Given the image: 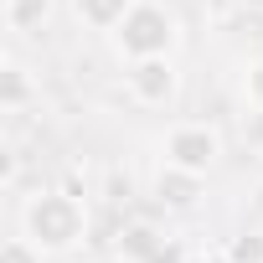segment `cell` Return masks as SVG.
Wrapping results in <instances>:
<instances>
[{
    "instance_id": "9c48e42d",
    "label": "cell",
    "mask_w": 263,
    "mask_h": 263,
    "mask_svg": "<svg viewBox=\"0 0 263 263\" xmlns=\"http://www.w3.org/2000/svg\"><path fill=\"white\" fill-rule=\"evenodd\" d=\"M57 16V0H6V26L16 36H42Z\"/></svg>"
},
{
    "instance_id": "4fadbf2b",
    "label": "cell",
    "mask_w": 263,
    "mask_h": 263,
    "mask_svg": "<svg viewBox=\"0 0 263 263\" xmlns=\"http://www.w3.org/2000/svg\"><path fill=\"white\" fill-rule=\"evenodd\" d=\"M242 145L263 155V108H242Z\"/></svg>"
},
{
    "instance_id": "5b68a950",
    "label": "cell",
    "mask_w": 263,
    "mask_h": 263,
    "mask_svg": "<svg viewBox=\"0 0 263 263\" xmlns=\"http://www.w3.org/2000/svg\"><path fill=\"white\" fill-rule=\"evenodd\" d=\"M150 201L165 206V212H196V206L206 201V176L160 160V171H155V181H150Z\"/></svg>"
},
{
    "instance_id": "6da1fadb",
    "label": "cell",
    "mask_w": 263,
    "mask_h": 263,
    "mask_svg": "<svg viewBox=\"0 0 263 263\" xmlns=\"http://www.w3.org/2000/svg\"><path fill=\"white\" fill-rule=\"evenodd\" d=\"M88 227H93L88 196H78V191H67V186H42V191H31V196L21 201V232L36 237L52 258L78 253V248L88 242Z\"/></svg>"
},
{
    "instance_id": "9a60e30c",
    "label": "cell",
    "mask_w": 263,
    "mask_h": 263,
    "mask_svg": "<svg viewBox=\"0 0 263 263\" xmlns=\"http://www.w3.org/2000/svg\"><path fill=\"white\" fill-rule=\"evenodd\" d=\"M237 11H263V0H232Z\"/></svg>"
},
{
    "instance_id": "5bb4252c",
    "label": "cell",
    "mask_w": 263,
    "mask_h": 263,
    "mask_svg": "<svg viewBox=\"0 0 263 263\" xmlns=\"http://www.w3.org/2000/svg\"><path fill=\"white\" fill-rule=\"evenodd\" d=\"M16 181H21V155H16V150H6V171H0V186H6V191H16Z\"/></svg>"
},
{
    "instance_id": "277c9868",
    "label": "cell",
    "mask_w": 263,
    "mask_h": 263,
    "mask_svg": "<svg viewBox=\"0 0 263 263\" xmlns=\"http://www.w3.org/2000/svg\"><path fill=\"white\" fill-rule=\"evenodd\" d=\"M124 93L140 108H171L181 98V67L176 57H140L124 62Z\"/></svg>"
},
{
    "instance_id": "8fae6325",
    "label": "cell",
    "mask_w": 263,
    "mask_h": 263,
    "mask_svg": "<svg viewBox=\"0 0 263 263\" xmlns=\"http://www.w3.org/2000/svg\"><path fill=\"white\" fill-rule=\"evenodd\" d=\"M52 253L36 242V237H26V232H11L6 242H0V263H47Z\"/></svg>"
},
{
    "instance_id": "2e32d148",
    "label": "cell",
    "mask_w": 263,
    "mask_h": 263,
    "mask_svg": "<svg viewBox=\"0 0 263 263\" xmlns=\"http://www.w3.org/2000/svg\"><path fill=\"white\" fill-rule=\"evenodd\" d=\"M181 263H212V258H206V253H191V258H181Z\"/></svg>"
},
{
    "instance_id": "ba28073f",
    "label": "cell",
    "mask_w": 263,
    "mask_h": 263,
    "mask_svg": "<svg viewBox=\"0 0 263 263\" xmlns=\"http://www.w3.org/2000/svg\"><path fill=\"white\" fill-rule=\"evenodd\" d=\"M114 253H119V263H155V258H165V232L155 222H129V227H119Z\"/></svg>"
},
{
    "instance_id": "8992f818",
    "label": "cell",
    "mask_w": 263,
    "mask_h": 263,
    "mask_svg": "<svg viewBox=\"0 0 263 263\" xmlns=\"http://www.w3.org/2000/svg\"><path fill=\"white\" fill-rule=\"evenodd\" d=\"M36 103H42V78L16 52H6V62H0V108L6 114H31Z\"/></svg>"
},
{
    "instance_id": "3957f363",
    "label": "cell",
    "mask_w": 263,
    "mask_h": 263,
    "mask_svg": "<svg viewBox=\"0 0 263 263\" xmlns=\"http://www.w3.org/2000/svg\"><path fill=\"white\" fill-rule=\"evenodd\" d=\"M227 155V135L206 119H176L165 135H160V160L165 165H181V171H196V176H212Z\"/></svg>"
},
{
    "instance_id": "7c38bea8",
    "label": "cell",
    "mask_w": 263,
    "mask_h": 263,
    "mask_svg": "<svg viewBox=\"0 0 263 263\" xmlns=\"http://www.w3.org/2000/svg\"><path fill=\"white\" fill-rule=\"evenodd\" d=\"M242 108H263V52L242 62Z\"/></svg>"
},
{
    "instance_id": "7a4b0ae2",
    "label": "cell",
    "mask_w": 263,
    "mask_h": 263,
    "mask_svg": "<svg viewBox=\"0 0 263 263\" xmlns=\"http://www.w3.org/2000/svg\"><path fill=\"white\" fill-rule=\"evenodd\" d=\"M181 36H186V26L171 0H140L124 16V26L108 36V47L119 62H140V57H176Z\"/></svg>"
},
{
    "instance_id": "30bf717a",
    "label": "cell",
    "mask_w": 263,
    "mask_h": 263,
    "mask_svg": "<svg viewBox=\"0 0 263 263\" xmlns=\"http://www.w3.org/2000/svg\"><path fill=\"white\" fill-rule=\"evenodd\" d=\"M222 263H263V227H237L222 242Z\"/></svg>"
},
{
    "instance_id": "52a82bcc",
    "label": "cell",
    "mask_w": 263,
    "mask_h": 263,
    "mask_svg": "<svg viewBox=\"0 0 263 263\" xmlns=\"http://www.w3.org/2000/svg\"><path fill=\"white\" fill-rule=\"evenodd\" d=\"M140 0H67V11H72V21L83 26V31H93V36H114L119 26H124V16L135 11Z\"/></svg>"
}]
</instances>
